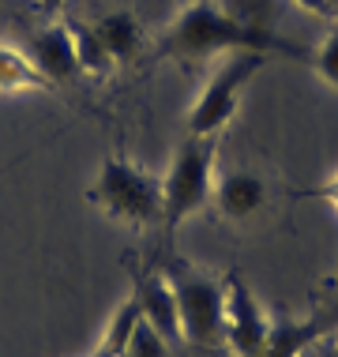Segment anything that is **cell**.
I'll return each instance as SVG.
<instances>
[{"instance_id":"6da1fadb","label":"cell","mask_w":338,"mask_h":357,"mask_svg":"<svg viewBox=\"0 0 338 357\" xmlns=\"http://www.w3.org/2000/svg\"><path fill=\"white\" fill-rule=\"evenodd\" d=\"M229 53H267V56H293V61H308V50L289 42L275 31V26L259 23V19L233 15L229 8L215 4V0H192L169 26L154 42V56L158 61H180V64H199L210 56H229Z\"/></svg>"},{"instance_id":"7a4b0ae2","label":"cell","mask_w":338,"mask_h":357,"mask_svg":"<svg viewBox=\"0 0 338 357\" xmlns=\"http://www.w3.org/2000/svg\"><path fill=\"white\" fill-rule=\"evenodd\" d=\"M86 199L109 222H121L128 229L162 226V177H154L121 154L102 158L98 177L86 188Z\"/></svg>"},{"instance_id":"3957f363","label":"cell","mask_w":338,"mask_h":357,"mask_svg":"<svg viewBox=\"0 0 338 357\" xmlns=\"http://www.w3.org/2000/svg\"><path fill=\"white\" fill-rule=\"evenodd\" d=\"M215 139L188 136L173 151L169 169L162 177V226L173 237L188 218L210 207L215 199Z\"/></svg>"},{"instance_id":"277c9868","label":"cell","mask_w":338,"mask_h":357,"mask_svg":"<svg viewBox=\"0 0 338 357\" xmlns=\"http://www.w3.org/2000/svg\"><path fill=\"white\" fill-rule=\"evenodd\" d=\"M166 275L177 294L185 342L199 346V350L226 342V278H215L188 264H173Z\"/></svg>"},{"instance_id":"5b68a950","label":"cell","mask_w":338,"mask_h":357,"mask_svg":"<svg viewBox=\"0 0 338 357\" xmlns=\"http://www.w3.org/2000/svg\"><path fill=\"white\" fill-rule=\"evenodd\" d=\"M267 64V53H229L226 61L215 68L203 91L196 94L188 109V136L199 139H218V132L233 121L237 105H240V91L252 83V75Z\"/></svg>"},{"instance_id":"8992f818","label":"cell","mask_w":338,"mask_h":357,"mask_svg":"<svg viewBox=\"0 0 338 357\" xmlns=\"http://www.w3.org/2000/svg\"><path fill=\"white\" fill-rule=\"evenodd\" d=\"M270 316L263 312L252 286L237 271L226 275V346L240 357H263Z\"/></svg>"},{"instance_id":"52a82bcc","label":"cell","mask_w":338,"mask_h":357,"mask_svg":"<svg viewBox=\"0 0 338 357\" xmlns=\"http://www.w3.org/2000/svg\"><path fill=\"white\" fill-rule=\"evenodd\" d=\"M210 207L218 211L233 226H248L270 207V188L267 177H259L256 169H229L215 177V199Z\"/></svg>"},{"instance_id":"ba28073f","label":"cell","mask_w":338,"mask_h":357,"mask_svg":"<svg viewBox=\"0 0 338 357\" xmlns=\"http://www.w3.org/2000/svg\"><path fill=\"white\" fill-rule=\"evenodd\" d=\"M331 335H338V320L331 308H320V312L305 316V320L278 312V316H270L263 357H305L312 346H320Z\"/></svg>"},{"instance_id":"9c48e42d","label":"cell","mask_w":338,"mask_h":357,"mask_svg":"<svg viewBox=\"0 0 338 357\" xmlns=\"http://www.w3.org/2000/svg\"><path fill=\"white\" fill-rule=\"evenodd\" d=\"M132 294L139 301V312L158 335H166L173 346L185 342L180 335V312H177V294H173V282L166 271L151 267V271H135L132 278Z\"/></svg>"},{"instance_id":"30bf717a","label":"cell","mask_w":338,"mask_h":357,"mask_svg":"<svg viewBox=\"0 0 338 357\" xmlns=\"http://www.w3.org/2000/svg\"><path fill=\"white\" fill-rule=\"evenodd\" d=\"M26 56L38 68L45 83H68L72 75H79V61H75V42H72V26L68 23H49L42 34L31 38Z\"/></svg>"},{"instance_id":"8fae6325","label":"cell","mask_w":338,"mask_h":357,"mask_svg":"<svg viewBox=\"0 0 338 357\" xmlns=\"http://www.w3.org/2000/svg\"><path fill=\"white\" fill-rule=\"evenodd\" d=\"M94 31H98L102 45L109 50V56L117 64L139 56V50H143V26L132 12H105L98 23H94Z\"/></svg>"},{"instance_id":"7c38bea8","label":"cell","mask_w":338,"mask_h":357,"mask_svg":"<svg viewBox=\"0 0 338 357\" xmlns=\"http://www.w3.org/2000/svg\"><path fill=\"white\" fill-rule=\"evenodd\" d=\"M143 324V312H139V301H135V294H128L124 301L109 312V320H105L102 335H98V346H94L91 357H124V346H128L132 331Z\"/></svg>"},{"instance_id":"4fadbf2b","label":"cell","mask_w":338,"mask_h":357,"mask_svg":"<svg viewBox=\"0 0 338 357\" xmlns=\"http://www.w3.org/2000/svg\"><path fill=\"white\" fill-rule=\"evenodd\" d=\"M19 91H49V83L38 75L26 53L0 45V94H19Z\"/></svg>"},{"instance_id":"5bb4252c","label":"cell","mask_w":338,"mask_h":357,"mask_svg":"<svg viewBox=\"0 0 338 357\" xmlns=\"http://www.w3.org/2000/svg\"><path fill=\"white\" fill-rule=\"evenodd\" d=\"M68 26H72V42H75V61H79V72L94 75V79L109 75L117 61H113L109 50L102 45L98 31H94V26H83V23H68Z\"/></svg>"},{"instance_id":"9a60e30c","label":"cell","mask_w":338,"mask_h":357,"mask_svg":"<svg viewBox=\"0 0 338 357\" xmlns=\"http://www.w3.org/2000/svg\"><path fill=\"white\" fill-rule=\"evenodd\" d=\"M124 357H173V342L166 339V335H158L147 320H143L132 331L128 346H124Z\"/></svg>"},{"instance_id":"2e32d148","label":"cell","mask_w":338,"mask_h":357,"mask_svg":"<svg viewBox=\"0 0 338 357\" xmlns=\"http://www.w3.org/2000/svg\"><path fill=\"white\" fill-rule=\"evenodd\" d=\"M308 64H312L316 75H320L331 91H338V23L331 26V34H327L323 42L308 53Z\"/></svg>"},{"instance_id":"e0dca14e","label":"cell","mask_w":338,"mask_h":357,"mask_svg":"<svg viewBox=\"0 0 338 357\" xmlns=\"http://www.w3.org/2000/svg\"><path fill=\"white\" fill-rule=\"evenodd\" d=\"M301 196H305V199H323V204H327V207H331L335 215H338V173H331V177H327L323 185H316V188H305Z\"/></svg>"},{"instance_id":"ac0fdd59","label":"cell","mask_w":338,"mask_h":357,"mask_svg":"<svg viewBox=\"0 0 338 357\" xmlns=\"http://www.w3.org/2000/svg\"><path fill=\"white\" fill-rule=\"evenodd\" d=\"M293 4H301L305 12H312V15H323V19H331V15H327V0H293Z\"/></svg>"},{"instance_id":"d6986e66","label":"cell","mask_w":338,"mask_h":357,"mask_svg":"<svg viewBox=\"0 0 338 357\" xmlns=\"http://www.w3.org/2000/svg\"><path fill=\"white\" fill-rule=\"evenodd\" d=\"M61 4H64V0H38V8H42V12H61Z\"/></svg>"},{"instance_id":"ffe728a7","label":"cell","mask_w":338,"mask_h":357,"mask_svg":"<svg viewBox=\"0 0 338 357\" xmlns=\"http://www.w3.org/2000/svg\"><path fill=\"white\" fill-rule=\"evenodd\" d=\"M327 15H331L335 23H338V0H327Z\"/></svg>"},{"instance_id":"44dd1931","label":"cell","mask_w":338,"mask_h":357,"mask_svg":"<svg viewBox=\"0 0 338 357\" xmlns=\"http://www.w3.org/2000/svg\"><path fill=\"white\" fill-rule=\"evenodd\" d=\"M331 312H335V320H338V282H335V301H331Z\"/></svg>"},{"instance_id":"7402d4cb","label":"cell","mask_w":338,"mask_h":357,"mask_svg":"<svg viewBox=\"0 0 338 357\" xmlns=\"http://www.w3.org/2000/svg\"><path fill=\"white\" fill-rule=\"evenodd\" d=\"M327 357H338V339L331 342V350H327Z\"/></svg>"},{"instance_id":"603a6c76","label":"cell","mask_w":338,"mask_h":357,"mask_svg":"<svg viewBox=\"0 0 338 357\" xmlns=\"http://www.w3.org/2000/svg\"><path fill=\"white\" fill-rule=\"evenodd\" d=\"M0 4H8V0H0Z\"/></svg>"}]
</instances>
